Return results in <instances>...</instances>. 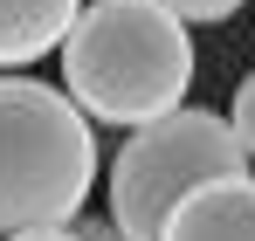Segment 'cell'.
<instances>
[{
  "label": "cell",
  "instance_id": "obj_1",
  "mask_svg": "<svg viewBox=\"0 0 255 241\" xmlns=\"http://www.w3.org/2000/svg\"><path fill=\"white\" fill-rule=\"evenodd\" d=\"M193 41L159 0H90L62 35V97L97 124H159L186 104Z\"/></svg>",
  "mask_w": 255,
  "mask_h": 241
},
{
  "label": "cell",
  "instance_id": "obj_2",
  "mask_svg": "<svg viewBox=\"0 0 255 241\" xmlns=\"http://www.w3.org/2000/svg\"><path fill=\"white\" fill-rule=\"evenodd\" d=\"M97 186L90 118L35 76H0V235L69 228Z\"/></svg>",
  "mask_w": 255,
  "mask_h": 241
},
{
  "label": "cell",
  "instance_id": "obj_3",
  "mask_svg": "<svg viewBox=\"0 0 255 241\" xmlns=\"http://www.w3.org/2000/svg\"><path fill=\"white\" fill-rule=\"evenodd\" d=\"M249 159L235 145V131L221 111H172L159 124H138L118 159H111V228L125 241H159L172 221V207L186 193H200L214 179H242Z\"/></svg>",
  "mask_w": 255,
  "mask_h": 241
},
{
  "label": "cell",
  "instance_id": "obj_4",
  "mask_svg": "<svg viewBox=\"0 0 255 241\" xmlns=\"http://www.w3.org/2000/svg\"><path fill=\"white\" fill-rule=\"evenodd\" d=\"M159 241H255V179H214L172 207Z\"/></svg>",
  "mask_w": 255,
  "mask_h": 241
},
{
  "label": "cell",
  "instance_id": "obj_5",
  "mask_svg": "<svg viewBox=\"0 0 255 241\" xmlns=\"http://www.w3.org/2000/svg\"><path fill=\"white\" fill-rule=\"evenodd\" d=\"M83 0H0V69H28L62 48Z\"/></svg>",
  "mask_w": 255,
  "mask_h": 241
},
{
  "label": "cell",
  "instance_id": "obj_6",
  "mask_svg": "<svg viewBox=\"0 0 255 241\" xmlns=\"http://www.w3.org/2000/svg\"><path fill=\"white\" fill-rule=\"evenodd\" d=\"M228 131H235L242 159H255V76H242V90H235V111H228Z\"/></svg>",
  "mask_w": 255,
  "mask_h": 241
},
{
  "label": "cell",
  "instance_id": "obj_7",
  "mask_svg": "<svg viewBox=\"0 0 255 241\" xmlns=\"http://www.w3.org/2000/svg\"><path fill=\"white\" fill-rule=\"evenodd\" d=\"M159 7H166L172 21H228L242 0H159Z\"/></svg>",
  "mask_w": 255,
  "mask_h": 241
},
{
  "label": "cell",
  "instance_id": "obj_8",
  "mask_svg": "<svg viewBox=\"0 0 255 241\" xmlns=\"http://www.w3.org/2000/svg\"><path fill=\"white\" fill-rule=\"evenodd\" d=\"M69 235H76V241H125L118 228H111V221H83V214L69 221Z\"/></svg>",
  "mask_w": 255,
  "mask_h": 241
},
{
  "label": "cell",
  "instance_id": "obj_9",
  "mask_svg": "<svg viewBox=\"0 0 255 241\" xmlns=\"http://www.w3.org/2000/svg\"><path fill=\"white\" fill-rule=\"evenodd\" d=\"M7 241H76L69 228H35V235H7Z\"/></svg>",
  "mask_w": 255,
  "mask_h": 241
}]
</instances>
